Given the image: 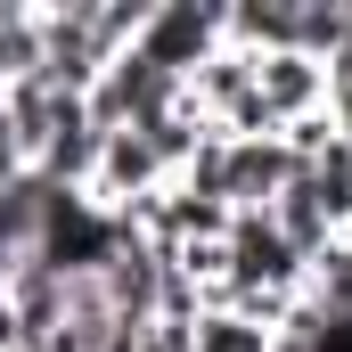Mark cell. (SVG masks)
<instances>
[{
  "instance_id": "obj_1",
  "label": "cell",
  "mask_w": 352,
  "mask_h": 352,
  "mask_svg": "<svg viewBox=\"0 0 352 352\" xmlns=\"http://www.w3.org/2000/svg\"><path fill=\"white\" fill-rule=\"evenodd\" d=\"M221 254H230V287L238 295H303L311 287V254L270 213H238L230 238H221Z\"/></svg>"
},
{
  "instance_id": "obj_2",
  "label": "cell",
  "mask_w": 352,
  "mask_h": 352,
  "mask_svg": "<svg viewBox=\"0 0 352 352\" xmlns=\"http://www.w3.org/2000/svg\"><path fill=\"white\" fill-rule=\"evenodd\" d=\"M131 50L148 66H164L173 82H188L213 50H230V8H213V0H164V8H148V25H140Z\"/></svg>"
},
{
  "instance_id": "obj_3",
  "label": "cell",
  "mask_w": 352,
  "mask_h": 352,
  "mask_svg": "<svg viewBox=\"0 0 352 352\" xmlns=\"http://www.w3.org/2000/svg\"><path fill=\"white\" fill-rule=\"evenodd\" d=\"M173 107H180V82L164 66H148L140 50H123V58L90 82V98H82V115H90L98 140H107V131H131V123H156V115H173Z\"/></svg>"
},
{
  "instance_id": "obj_4",
  "label": "cell",
  "mask_w": 352,
  "mask_h": 352,
  "mask_svg": "<svg viewBox=\"0 0 352 352\" xmlns=\"http://www.w3.org/2000/svg\"><path fill=\"white\" fill-rule=\"evenodd\" d=\"M254 90H263V107H270L278 131L303 123V115H328V66H320V58H295V50L254 58Z\"/></svg>"
},
{
  "instance_id": "obj_5",
  "label": "cell",
  "mask_w": 352,
  "mask_h": 352,
  "mask_svg": "<svg viewBox=\"0 0 352 352\" xmlns=\"http://www.w3.org/2000/svg\"><path fill=\"white\" fill-rule=\"evenodd\" d=\"M270 221H278V230H287V238H295L303 254H328V246L344 238V230L328 221V197L311 188V173H295V180H287V197L270 205Z\"/></svg>"
},
{
  "instance_id": "obj_6",
  "label": "cell",
  "mask_w": 352,
  "mask_h": 352,
  "mask_svg": "<svg viewBox=\"0 0 352 352\" xmlns=\"http://www.w3.org/2000/svg\"><path fill=\"white\" fill-rule=\"evenodd\" d=\"M33 66H41V8L0 0V74L16 82V74H33Z\"/></svg>"
},
{
  "instance_id": "obj_7",
  "label": "cell",
  "mask_w": 352,
  "mask_h": 352,
  "mask_svg": "<svg viewBox=\"0 0 352 352\" xmlns=\"http://www.w3.org/2000/svg\"><path fill=\"white\" fill-rule=\"evenodd\" d=\"M16 180H33V164H25V148L8 140V123H0V197H8Z\"/></svg>"
},
{
  "instance_id": "obj_8",
  "label": "cell",
  "mask_w": 352,
  "mask_h": 352,
  "mask_svg": "<svg viewBox=\"0 0 352 352\" xmlns=\"http://www.w3.org/2000/svg\"><path fill=\"white\" fill-rule=\"evenodd\" d=\"M328 123H336V140L352 148V90H328Z\"/></svg>"
}]
</instances>
